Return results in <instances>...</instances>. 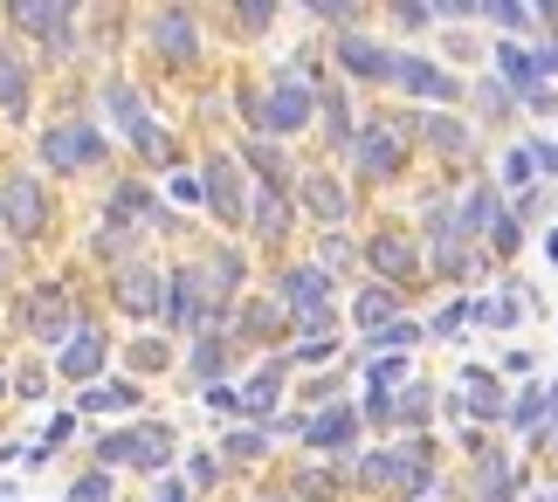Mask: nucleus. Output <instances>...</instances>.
<instances>
[{"label":"nucleus","mask_w":558,"mask_h":502,"mask_svg":"<svg viewBox=\"0 0 558 502\" xmlns=\"http://www.w3.org/2000/svg\"><path fill=\"white\" fill-rule=\"evenodd\" d=\"M400 83L414 97H435V103H456V83H448L435 62H421V56H400Z\"/></svg>","instance_id":"obj_1"},{"label":"nucleus","mask_w":558,"mask_h":502,"mask_svg":"<svg viewBox=\"0 0 558 502\" xmlns=\"http://www.w3.org/2000/svg\"><path fill=\"white\" fill-rule=\"evenodd\" d=\"M497 221H504V213H497V193H483V186L469 193L462 213H456V228H462V234H483V228H497Z\"/></svg>","instance_id":"obj_2"},{"label":"nucleus","mask_w":558,"mask_h":502,"mask_svg":"<svg viewBox=\"0 0 558 502\" xmlns=\"http://www.w3.org/2000/svg\"><path fill=\"white\" fill-rule=\"evenodd\" d=\"M421 138H427V145H441V151H462V124H448V118H421Z\"/></svg>","instance_id":"obj_3"},{"label":"nucleus","mask_w":558,"mask_h":502,"mask_svg":"<svg viewBox=\"0 0 558 502\" xmlns=\"http://www.w3.org/2000/svg\"><path fill=\"white\" fill-rule=\"evenodd\" d=\"M469 379V406L476 413H504V400H497V385H489V372H462Z\"/></svg>","instance_id":"obj_4"},{"label":"nucleus","mask_w":558,"mask_h":502,"mask_svg":"<svg viewBox=\"0 0 558 502\" xmlns=\"http://www.w3.org/2000/svg\"><path fill=\"white\" fill-rule=\"evenodd\" d=\"M379 261H386V276H414V248L407 242H379Z\"/></svg>","instance_id":"obj_5"},{"label":"nucleus","mask_w":558,"mask_h":502,"mask_svg":"<svg viewBox=\"0 0 558 502\" xmlns=\"http://www.w3.org/2000/svg\"><path fill=\"white\" fill-rule=\"evenodd\" d=\"M510 420H518V427L531 433V427H538V420H545V400H538V392H524V400H518V406H510Z\"/></svg>","instance_id":"obj_6"},{"label":"nucleus","mask_w":558,"mask_h":502,"mask_svg":"<svg viewBox=\"0 0 558 502\" xmlns=\"http://www.w3.org/2000/svg\"><path fill=\"white\" fill-rule=\"evenodd\" d=\"M551 261H558V234H551Z\"/></svg>","instance_id":"obj_7"},{"label":"nucleus","mask_w":558,"mask_h":502,"mask_svg":"<svg viewBox=\"0 0 558 502\" xmlns=\"http://www.w3.org/2000/svg\"><path fill=\"white\" fill-rule=\"evenodd\" d=\"M551 406H558V392H551Z\"/></svg>","instance_id":"obj_8"}]
</instances>
